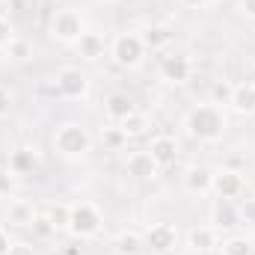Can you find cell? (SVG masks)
<instances>
[{
  "instance_id": "cell-25",
  "label": "cell",
  "mask_w": 255,
  "mask_h": 255,
  "mask_svg": "<svg viewBox=\"0 0 255 255\" xmlns=\"http://www.w3.org/2000/svg\"><path fill=\"white\" fill-rule=\"evenodd\" d=\"M30 232H33V238H36V241H51V238L57 235V226L51 223V217H48V214H36V220H33V226H30Z\"/></svg>"
},
{
  "instance_id": "cell-33",
  "label": "cell",
  "mask_w": 255,
  "mask_h": 255,
  "mask_svg": "<svg viewBox=\"0 0 255 255\" xmlns=\"http://www.w3.org/2000/svg\"><path fill=\"white\" fill-rule=\"evenodd\" d=\"M6 255H36V250H33L30 244H12Z\"/></svg>"
},
{
  "instance_id": "cell-4",
  "label": "cell",
  "mask_w": 255,
  "mask_h": 255,
  "mask_svg": "<svg viewBox=\"0 0 255 255\" xmlns=\"http://www.w3.org/2000/svg\"><path fill=\"white\" fill-rule=\"evenodd\" d=\"M107 54H110L113 63L122 65V68H136V65L142 63V57H145V45H142L139 33H119L110 42Z\"/></svg>"
},
{
  "instance_id": "cell-5",
  "label": "cell",
  "mask_w": 255,
  "mask_h": 255,
  "mask_svg": "<svg viewBox=\"0 0 255 255\" xmlns=\"http://www.w3.org/2000/svg\"><path fill=\"white\" fill-rule=\"evenodd\" d=\"M54 92L65 98V101H83L89 95V77L86 71L74 68V65H65L54 74Z\"/></svg>"
},
{
  "instance_id": "cell-32",
  "label": "cell",
  "mask_w": 255,
  "mask_h": 255,
  "mask_svg": "<svg viewBox=\"0 0 255 255\" xmlns=\"http://www.w3.org/2000/svg\"><path fill=\"white\" fill-rule=\"evenodd\" d=\"M12 181H15V175L9 169H0V196H9L12 193Z\"/></svg>"
},
{
  "instance_id": "cell-24",
  "label": "cell",
  "mask_w": 255,
  "mask_h": 255,
  "mask_svg": "<svg viewBox=\"0 0 255 255\" xmlns=\"http://www.w3.org/2000/svg\"><path fill=\"white\" fill-rule=\"evenodd\" d=\"M101 142H104L107 151H119V148L128 145V136L119 125H107V128H101Z\"/></svg>"
},
{
  "instance_id": "cell-13",
  "label": "cell",
  "mask_w": 255,
  "mask_h": 255,
  "mask_svg": "<svg viewBox=\"0 0 255 255\" xmlns=\"http://www.w3.org/2000/svg\"><path fill=\"white\" fill-rule=\"evenodd\" d=\"M187 247L199 255L214 253L220 247V229H214V226H196L190 235H187Z\"/></svg>"
},
{
  "instance_id": "cell-31",
  "label": "cell",
  "mask_w": 255,
  "mask_h": 255,
  "mask_svg": "<svg viewBox=\"0 0 255 255\" xmlns=\"http://www.w3.org/2000/svg\"><path fill=\"white\" fill-rule=\"evenodd\" d=\"M12 113V92L6 86H0V119H6Z\"/></svg>"
},
{
  "instance_id": "cell-29",
  "label": "cell",
  "mask_w": 255,
  "mask_h": 255,
  "mask_svg": "<svg viewBox=\"0 0 255 255\" xmlns=\"http://www.w3.org/2000/svg\"><path fill=\"white\" fill-rule=\"evenodd\" d=\"M12 39H15V27L6 15H0V48H9Z\"/></svg>"
},
{
  "instance_id": "cell-19",
  "label": "cell",
  "mask_w": 255,
  "mask_h": 255,
  "mask_svg": "<svg viewBox=\"0 0 255 255\" xmlns=\"http://www.w3.org/2000/svg\"><path fill=\"white\" fill-rule=\"evenodd\" d=\"M110 247H113V253L116 255H139L142 250H145V241H142L139 232H133V229H122V232L110 241Z\"/></svg>"
},
{
  "instance_id": "cell-6",
  "label": "cell",
  "mask_w": 255,
  "mask_h": 255,
  "mask_svg": "<svg viewBox=\"0 0 255 255\" xmlns=\"http://www.w3.org/2000/svg\"><path fill=\"white\" fill-rule=\"evenodd\" d=\"M86 33V21L77 9H57L51 18V36L63 45H74Z\"/></svg>"
},
{
  "instance_id": "cell-20",
  "label": "cell",
  "mask_w": 255,
  "mask_h": 255,
  "mask_svg": "<svg viewBox=\"0 0 255 255\" xmlns=\"http://www.w3.org/2000/svg\"><path fill=\"white\" fill-rule=\"evenodd\" d=\"M6 220H9L12 226H18V229H30L33 220H36V208H33V202H27V199H15V202H9V208H6Z\"/></svg>"
},
{
  "instance_id": "cell-14",
  "label": "cell",
  "mask_w": 255,
  "mask_h": 255,
  "mask_svg": "<svg viewBox=\"0 0 255 255\" xmlns=\"http://www.w3.org/2000/svg\"><path fill=\"white\" fill-rule=\"evenodd\" d=\"M229 107L235 113H241V116H253L255 113V83L253 80H244V83H235L232 86Z\"/></svg>"
},
{
  "instance_id": "cell-28",
  "label": "cell",
  "mask_w": 255,
  "mask_h": 255,
  "mask_svg": "<svg viewBox=\"0 0 255 255\" xmlns=\"http://www.w3.org/2000/svg\"><path fill=\"white\" fill-rule=\"evenodd\" d=\"M238 214H241V226H255V196L238 199Z\"/></svg>"
},
{
  "instance_id": "cell-16",
  "label": "cell",
  "mask_w": 255,
  "mask_h": 255,
  "mask_svg": "<svg viewBox=\"0 0 255 255\" xmlns=\"http://www.w3.org/2000/svg\"><path fill=\"white\" fill-rule=\"evenodd\" d=\"M214 187V169L211 166H190L184 175V190L193 196H205Z\"/></svg>"
},
{
  "instance_id": "cell-18",
  "label": "cell",
  "mask_w": 255,
  "mask_h": 255,
  "mask_svg": "<svg viewBox=\"0 0 255 255\" xmlns=\"http://www.w3.org/2000/svg\"><path fill=\"white\" fill-rule=\"evenodd\" d=\"M104 110H107V119L119 125V122H125L136 107H133L130 95H125V92H110V95H107V101H104Z\"/></svg>"
},
{
  "instance_id": "cell-12",
  "label": "cell",
  "mask_w": 255,
  "mask_h": 255,
  "mask_svg": "<svg viewBox=\"0 0 255 255\" xmlns=\"http://www.w3.org/2000/svg\"><path fill=\"white\" fill-rule=\"evenodd\" d=\"M211 223H214V229H226V232L238 229V226H241L238 202H232V199H217L214 208H211Z\"/></svg>"
},
{
  "instance_id": "cell-30",
  "label": "cell",
  "mask_w": 255,
  "mask_h": 255,
  "mask_svg": "<svg viewBox=\"0 0 255 255\" xmlns=\"http://www.w3.org/2000/svg\"><path fill=\"white\" fill-rule=\"evenodd\" d=\"M232 98V83H217L214 86V104H229Z\"/></svg>"
},
{
  "instance_id": "cell-26",
  "label": "cell",
  "mask_w": 255,
  "mask_h": 255,
  "mask_svg": "<svg viewBox=\"0 0 255 255\" xmlns=\"http://www.w3.org/2000/svg\"><path fill=\"white\" fill-rule=\"evenodd\" d=\"M48 217H51V223L57 226V232H68V220H71V205H65V202H57V205H51Z\"/></svg>"
},
{
  "instance_id": "cell-21",
  "label": "cell",
  "mask_w": 255,
  "mask_h": 255,
  "mask_svg": "<svg viewBox=\"0 0 255 255\" xmlns=\"http://www.w3.org/2000/svg\"><path fill=\"white\" fill-rule=\"evenodd\" d=\"M139 39H142L145 51H163V48L172 42V30H169L166 24H151V27H145V30L139 33Z\"/></svg>"
},
{
  "instance_id": "cell-34",
  "label": "cell",
  "mask_w": 255,
  "mask_h": 255,
  "mask_svg": "<svg viewBox=\"0 0 255 255\" xmlns=\"http://www.w3.org/2000/svg\"><path fill=\"white\" fill-rule=\"evenodd\" d=\"M241 12L255 21V0H241Z\"/></svg>"
},
{
  "instance_id": "cell-36",
  "label": "cell",
  "mask_w": 255,
  "mask_h": 255,
  "mask_svg": "<svg viewBox=\"0 0 255 255\" xmlns=\"http://www.w3.org/2000/svg\"><path fill=\"white\" fill-rule=\"evenodd\" d=\"M181 3H184L187 9H205V6H208L211 0H181Z\"/></svg>"
},
{
  "instance_id": "cell-2",
  "label": "cell",
  "mask_w": 255,
  "mask_h": 255,
  "mask_svg": "<svg viewBox=\"0 0 255 255\" xmlns=\"http://www.w3.org/2000/svg\"><path fill=\"white\" fill-rule=\"evenodd\" d=\"M54 151L65 160H86L92 151V136L80 122H63L54 130Z\"/></svg>"
},
{
  "instance_id": "cell-1",
  "label": "cell",
  "mask_w": 255,
  "mask_h": 255,
  "mask_svg": "<svg viewBox=\"0 0 255 255\" xmlns=\"http://www.w3.org/2000/svg\"><path fill=\"white\" fill-rule=\"evenodd\" d=\"M184 128L199 142H220L229 130V119H226V110L220 104L208 101V104H196V107L187 110Z\"/></svg>"
},
{
  "instance_id": "cell-11",
  "label": "cell",
  "mask_w": 255,
  "mask_h": 255,
  "mask_svg": "<svg viewBox=\"0 0 255 255\" xmlns=\"http://www.w3.org/2000/svg\"><path fill=\"white\" fill-rule=\"evenodd\" d=\"M125 172L133 178V181H154V178L160 175V166H157V163L151 160V154L142 148V151H133V154H128Z\"/></svg>"
},
{
  "instance_id": "cell-38",
  "label": "cell",
  "mask_w": 255,
  "mask_h": 255,
  "mask_svg": "<svg viewBox=\"0 0 255 255\" xmlns=\"http://www.w3.org/2000/svg\"><path fill=\"white\" fill-rule=\"evenodd\" d=\"M63 255H83V253H80V247H65Z\"/></svg>"
},
{
  "instance_id": "cell-10",
  "label": "cell",
  "mask_w": 255,
  "mask_h": 255,
  "mask_svg": "<svg viewBox=\"0 0 255 255\" xmlns=\"http://www.w3.org/2000/svg\"><path fill=\"white\" fill-rule=\"evenodd\" d=\"M190 74H193V63H190V57H184V54H169V57L160 60V77L166 83L181 86V83L190 80Z\"/></svg>"
},
{
  "instance_id": "cell-7",
  "label": "cell",
  "mask_w": 255,
  "mask_h": 255,
  "mask_svg": "<svg viewBox=\"0 0 255 255\" xmlns=\"http://www.w3.org/2000/svg\"><path fill=\"white\" fill-rule=\"evenodd\" d=\"M142 241H145V250H151L154 255H169L178 247V232L169 223H151L145 229Z\"/></svg>"
},
{
  "instance_id": "cell-23",
  "label": "cell",
  "mask_w": 255,
  "mask_h": 255,
  "mask_svg": "<svg viewBox=\"0 0 255 255\" xmlns=\"http://www.w3.org/2000/svg\"><path fill=\"white\" fill-rule=\"evenodd\" d=\"M220 253L223 255H255V247L250 238H244V235H232V238H226L223 244H220Z\"/></svg>"
},
{
  "instance_id": "cell-27",
  "label": "cell",
  "mask_w": 255,
  "mask_h": 255,
  "mask_svg": "<svg viewBox=\"0 0 255 255\" xmlns=\"http://www.w3.org/2000/svg\"><path fill=\"white\" fill-rule=\"evenodd\" d=\"M6 51H9V57H12V60H18V63H24V60H30V57H33V45H30L27 39H18V36L9 42V48H6Z\"/></svg>"
},
{
  "instance_id": "cell-3",
  "label": "cell",
  "mask_w": 255,
  "mask_h": 255,
  "mask_svg": "<svg viewBox=\"0 0 255 255\" xmlns=\"http://www.w3.org/2000/svg\"><path fill=\"white\" fill-rule=\"evenodd\" d=\"M104 226V214L98 211V205L92 202H77L71 205V220H68V235L74 241H89L101 232Z\"/></svg>"
},
{
  "instance_id": "cell-9",
  "label": "cell",
  "mask_w": 255,
  "mask_h": 255,
  "mask_svg": "<svg viewBox=\"0 0 255 255\" xmlns=\"http://www.w3.org/2000/svg\"><path fill=\"white\" fill-rule=\"evenodd\" d=\"M148 154H151V160L160 166V169H169V166H175V160H178V154H181V148H178V139L175 136H169V133H160V136H154L151 142H148V148H145Z\"/></svg>"
},
{
  "instance_id": "cell-22",
  "label": "cell",
  "mask_w": 255,
  "mask_h": 255,
  "mask_svg": "<svg viewBox=\"0 0 255 255\" xmlns=\"http://www.w3.org/2000/svg\"><path fill=\"white\" fill-rule=\"evenodd\" d=\"M119 128L125 130V136H128V139H136V136H145V133H148V128H151V119H148L145 113L133 110V113L128 116L125 122H119Z\"/></svg>"
},
{
  "instance_id": "cell-37",
  "label": "cell",
  "mask_w": 255,
  "mask_h": 255,
  "mask_svg": "<svg viewBox=\"0 0 255 255\" xmlns=\"http://www.w3.org/2000/svg\"><path fill=\"white\" fill-rule=\"evenodd\" d=\"M21 6H24V0H9V9L12 12H21Z\"/></svg>"
},
{
  "instance_id": "cell-35",
  "label": "cell",
  "mask_w": 255,
  "mask_h": 255,
  "mask_svg": "<svg viewBox=\"0 0 255 255\" xmlns=\"http://www.w3.org/2000/svg\"><path fill=\"white\" fill-rule=\"evenodd\" d=\"M9 247H12V241H9V232H6V229H0V255L9 253Z\"/></svg>"
},
{
  "instance_id": "cell-15",
  "label": "cell",
  "mask_w": 255,
  "mask_h": 255,
  "mask_svg": "<svg viewBox=\"0 0 255 255\" xmlns=\"http://www.w3.org/2000/svg\"><path fill=\"white\" fill-rule=\"evenodd\" d=\"M42 166V160H39V154L33 151V148H15V151H9V163H6V169L12 172V175H33L36 169Z\"/></svg>"
},
{
  "instance_id": "cell-8",
  "label": "cell",
  "mask_w": 255,
  "mask_h": 255,
  "mask_svg": "<svg viewBox=\"0 0 255 255\" xmlns=\"http://www.w3.org/2000/svg\"><path fill=\"white\" fill-rule=\"evenodd\" d=\"M211 193L217 199L238 202L241 196H247V178H244V172H238V169H217L214 172V187H211Z\"/></svg>"
},
{
  "instance_id": "cell-17",
  "label": "cell",
  "mask_w": 255,
  "mask_h": 255,
  "mask_svg": "<svg viewBox=\"0 0 255 255\" xmlns=\"http://www.w3.org/2000/svg\"><path fill=\"white\" fill-rule=\"evenodd\" d=\"M74 48H77V54L86 60V63H98L104 54H107V45H104V36H98V33H83L77 42H74Z\"/></svg>"
}]
</instances>
